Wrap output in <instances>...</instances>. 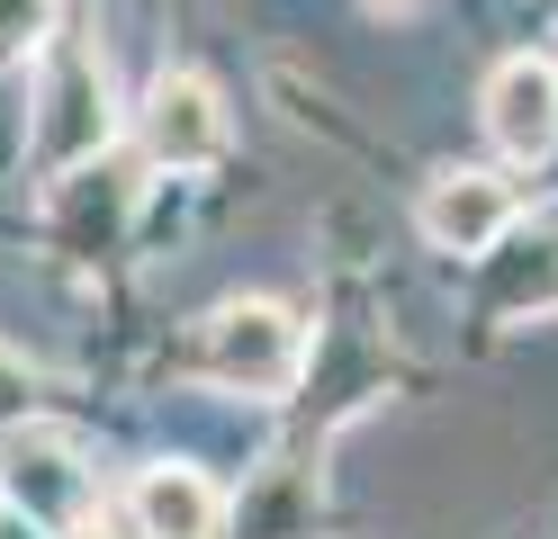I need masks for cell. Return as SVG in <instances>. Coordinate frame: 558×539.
I'll return each instance as SVG.
<instances>
[{
	"mask_svg": "<svg viewBox=\"0 0 558 539\" xmlns=\"http://www.w3.org/2000/svg\"><path fill=\"white\" fill-rule=\"evenodd\" d=\"M198 369L243 395H289L306 369V323L279 297H226L198 323Z\"/></svg>",
	"mask_w": 558,
	"mask_h": 539,
	"instance_id": "6da1fadb",
	"label": "cell"
},
{
	"mask_svg": "<svg viewBox=\"0 0 558 539\" xmlns=\"http://www.w3.org/2000/svg\"><path fill=\"white\" fill-rule=\"evenodd\" d=\"M118 135V108H109V63L63 46L46 63V90H37V118H27V154H37V171H82L109 154Z\"/></svg>",
	"mask_w": 558,
	"mask_h": 539,
	"instance_id": "7a4b0ae2",
	"label": "cell"
},
{
	"mask_svg": "<svg viewBox=\"0 0 558 539\" xmlns=\"http://www.w3.org/2000/svg\"><path fill=\"white\" fill-rule=\"evenodd\" d=\"M513 180L486 171V162H450L424 180V198H414V225H424L433 252H460V261H477V252H496L505 225H513Z\"/></svg>",
	"mask_w": 558,
	"mask_h": 539,
	"instance_id": "3957f363",
	"label": "cell"
},
{
	"mask_svg": "<svg viewBox=\"0 0 558 539\" xmlns=\"http://www.w3.org/2000/svg\"><path fill=\"white\" fill-rule=\"evenodd\" d=\"M0 486H10V513H27L37 530H63L90 513V486L73 467V441L54 422H19L0 431Z\"/></svg>",
	"mask_w": 558,
	"mask_h": 539,
	"instance_id": "277c9868",
	"label": "cell"
},
{
	"mask_svg": "<svg viewBox=\"0 0 558 539\" xmlns=\"http://www.w3.org/2000/svg\"><path fill=\"white\" fill-rule=\"evenodd\" d=\"M477 118L505 162H549L558 154V63L549 54H505L477 90Z\"/></svg>",
	"mask_w": 558,
	"mask_h": 539,
	"instance_id": "5b68a950",
	"label": "cell"
},
{
	"mask_svg": "<svg viewBox=\"0 0 558 539\" xmlns=\"http://www.w3.org/2000/svg\"><path fill=\"white\" fill-rule=\"evenodd\" d=\"M145 154L162 171H207V162H226V99L207 72H162V82L145 90Z\"/></svg>",
	"mask_w": 558,
	"mask_h": 539,
	"instance_id": "8992f818",
	"label": "cell"
},
{
	"mask_svg": "<svg viewBox=\"0 0 558 539\" xmlns=\"http://www.w3.org/2000/svg\"><path fill=\"white\" fill-rule=\"evenodd\" d=\"M135 530L145 539H226V494L198 477V467L162 458L135 477Z\"/></svg>",
	"mask_w": 558,
	"mask_h": 539,
	"instance_id": "52a82bcc",
	"label": "cell"
},
{
	"mask_svg": "<svg viewBox=\"0 0 558 539\" xmlns=\"http://www.w3.org/2000/svg\"><path fill=\"white\" fill-rule=\"evenodd\" d=\"M54 10L63 0H0V72H19L27 54L54 46Z\"/></svg>",
	"mask_w": 558,
	"mask_h": 539,
	"instance_id": "ba28073f",
	"label": "cell"
},
{
	"mask_svg": "<svg viewBox=\"0 0 558 539\" xmlns=\"http://www.w3.org/2000/svg\"><path fill=\"white\" fill-rule=\"evenodd\" d=\"M19 422H37V369L0 351V431H19Z\"/></svg>",
	"mask_w": 558,
	"mask_h": 539,
	"instance_id": "9c48e42d",
	"label": "cell"
},
{
	"mask_svg": "<svg viewBox=\"0 0 558 539\" xmlns=\"http://www.w3.org/2000/svg\"><path fill=\"white\" fill-rule=\"evenodd\" d=\"M0 539H54V530H37L27 513H0Z\"/></svg>",
	"mask_w": 558,
	"mask_h": 539,
	"instance_id": "30bf717a",
	"label": "cell"
},
{
	"mask_svg": "<svg viewBox=\"0 0 558 539\" xmlns=\"http://www.w3.org/2000/svg\"><path fill=\"white\" fill-rule=\"evenodd\" d=\"M369 10H414V0H369Z\"/></svg>",
	"mask_w": 558,
	"mask_h": 539,
	"instance_id": "8fae6325",
	"label": "cell"
}]
</instances>
